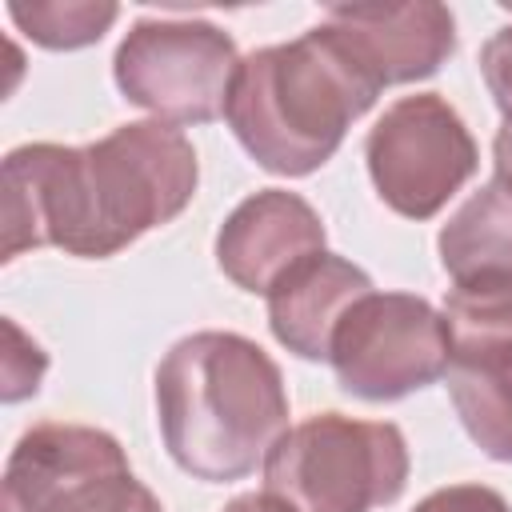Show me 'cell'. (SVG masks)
<instances>
[{
    "label": "cell",
    "instance_id": "cell-15",
    "mask_svg": "<svg viewBox=\"0 0 512 512\" xmlns=\"http://www.w3.org/2000/svg\"><path fill=\"white\" fill-rule=\"evenodd\" d=\"M12 24L48 52H76L96 44L120 16L112 0H12Z\"/></svg>",
    "mask_w": 512,
    "mask_h": 512
},
{
    "label": "cell",
    "instance_id": "cell-8",
    "mask_svg": "<svg viewBox=\"0 0 512 512\" xmlns=\"http://www.w3.org/2000/svg\"><path fill=\"white\" fill-rule=\"evenodd\" d=\"M144 496L120 440L88 424L28 428L0 480V512H128Z\"/></svg>",
    "mask_w": 512,
    "mask_h": 512
},
{
    "label": "cell",
    "instance_id": "cell-20",
    "mask_svg": "<svg viewBox=\"0 0 512 512\" xmlns=\"http://www.w3.org/2000/svg\"><path fill=\"white\" fill-rule=\"evenodd\" d=\"M224 512H292V508H288L284 500L268 496V492H244V496L228 500V504H224Z\"/></svg>",
    "mask_w": 512,
    "mask_h": 512
},
{
    "label": "cell",
    "instance_id": "cell-17",
    "mask_svg": "<svg viewBox=\"0 0 512 512\" xmlns=\"http://www.w3.org/2000/svg\"><path fill=\"white\" fill-rule=\"evenodd\" d=\"M480 76L488 84L492 104L504 112V120H512V24L484 40V48H480Z\"/></svg>",
    "mask_w": 512,
    "mask_h": 512
},
{
    "label": "cell",
    "instance_id": "cell-18",
    "mask_svg": "<svg viewBox=\"0 0 512 512\" xmlns=\"http://www.w3.org/2000/svg\"><path fill=\"white\" fill-rule=\"evenodd\" d=\"M412 512H512V508L488 484H448L428 492Z\"/></svg>",
    "mask_w": 512,
    "mask_h": 512
},
{
    "label": "cell",
    "instance_id": "cell-1",
    "mask_svg": "<svg viewBox=\"0 0 512 512\" xmlns=\"http://www.w3.org/2000/svg\"><path fill=\"white\" fill-rule=\"evenodd\" d=\"M200 184L192 140L160 120H132L96 144H20L4 156V260L60 248L108 260L176 220Z\"/></svg>",
    "mask_w": 512,
    "mask_h": 512
},
{
    "label": "cell",
    "instance_id": "cell-19",
    "mask_svg": "<svg viewBox=\"0 0 512 512\" xmlns=\"http://www.w3.org/2000/svg\"><path fill=\"white\" fill-rule=\"evenodd\" d=\"M492 164H496V180L512 184V120H504L492 140Z\"/></svg>",
    "mask_w": 512,
    "mask_h": 512
},
{
    "label": "cell",
    "instance_id": "cell-10",
    "mask_svg": "<svg viewBox=\"0 0 512 512\" xmlns=\"http://www.w3.org/2000/svg\"><path fill=\"white\" fill-rule=\"evenodd\" d=\"M380 88L428 80L456 52V16L436 0L340 4L324 12Z\"/></svg>",
    "mask_w": 512,
    "mask_h": 512
},
{
    "label": "cell",
    "instance_id": "cell-7",
    "mask_svg": "<svg viewBox=\"0 0 512 512\" xmlns=\"http://www.w3.org/2000/svg\"><path fill=\"white\" fill-rule=\"evenodd\" d=\"M328 364L336 384L368 404L404 400L452 368L444 316L412 292H368L340 320Z\"/></svg>",
    "mask_w": 512,
    "mask_h": 512
},
{
    "label": "cell",
    "instance_id": "cell-3",
    "mask_svg": "<svg viewBox=\"0 0 512 512\" xmlns=\"http://www.w3.org/2000/svg\"><path fill=\"white\" fill-rule=\"evenodd\" d=\"M380 92L336 24L320 20L240 60L224 120L264 172L292 180L324 168Z\"/></svg>",
    "mask_w": 512,
    "mask_h": 512
},
{
    "label": "cell",
    "instance_id": "cell-2",
    "mask_svg": "<svg viewBox=\"0 0 512 512\" xmlns=\"http://www.w3.org/2000/svg\"><path fill=\"white\" fill-rule=\"evenodd\" d=\"M156 424L180 472L244 480L288 432L280 364L240 332H192L156 364Z\"/></svg>",
    "mask_w": 512,
    "mask_h": 512
},
{
    "label": "cell",
    "instance_id": "cell-5",
    "mask_svg": "<svg viewBox=\"0 0 512 512\" xmlns=\"http://www.w3.org/2000/svg\"><path fill=\"white\" fill-rule=\"evenodd\" d=\"M236 68V40L208 20L144 16L124 32L112 56L120 96L172 128L220 120Z\"/></svg>",
    "mask_w": 512,
    "mask_h": 512
},
{
    "label": "cell",
    "instance_id": "cell-11",
    "mask_svg": "<svg viewBox=\"0 0 512 512\" xmlns=\"http://www.w3.org/2000/svg\"><path fill=\"white\" fill-rule=\"evenodd\" d=\"M372 292V276L336 252H316L268 292V328L300 360H328L348 308Z\"/></svg>",
    "mask_w": 512,
    "mask_h": 512
},
{
    "label": "cell",
    "instance_id": "cell-21",
    "mask_svg": "<svg viewBox=\"0 0 512 512\" xmlns=\"http://www.w3.org/2000/svg\"><path fill=\"white\" fill-rule=\"evenodd\" d=\"M128 512H164V508H160V500H156V496L148 492V496H144V500H136V504H132Z\"/></svg>",
    "mask_w": 512,
    "mask_h": 512
},
{
    "label": "cell",
    "instance_id": "cell-14",
    "mask_svg": "<svg viewBox=\"0 0 512 512\" xmlns=\"http://www.w3.org/2000/svg\"><path fill=\"white\" fill-rule=\"evenodd\" d=\"M452 408L472 444L500 464H512V364L508 368H448Z\"/></svg>",
    "mask_w": 512,
    "mask_h": 512
},
{
    "label": "cell",
    "instance_id": "cell-12",
    "mask_svg": "<svg viewBox=\"0 0 512 512\" xmlns=\"http://www.w3.org/2000/svg\"><path fill=\"white\" fill-rule=\"evenodd\" d=\"M440 316L456 368L512 364V272L452 280Z\"/></svg>",
    "mask_w": 512,
    "mask_h": 512
},
{
    "label": "cell",
    "instance_id": "cell-13",
    "mask_svg": "<svg viewBox=\"0 0 512 512\" xmlns=\"http://www.w3.org/2000/svg\"><path fill=\"white\" fill-rule=\"evenodd\" d=\"M436 252L452 280L512 272V184H480L440 228Z\"/></svg>",
    "mask_w": 512,
    "mask_h": 512
},
{
    "label": "cell",
    "instance_id": "cell-9",
    "mask_svg": "<svg viewBox=\"0 0 512 512\" xmlns=\"http://www.w3.org/2000/svg\"><path fill=\"white\" fill-rule=\"evenodd\" d=\"M316 252H324V220L300 192L288 188H260L244 196L216 232L220 272L252 296H268Z\"/></svg>",
    "mask_w": 512,
    "mask_h": 512
},
{
    "label": "cell",
    "instance_id": "cell-4",
    "mask_svg": "<svg viewBox=\"0 0 512 512\" xmlns=\"http://www.w3.org/2000/svg\"><path fill=\"white\" fill-rule=\"evenodd\" d=\"M264 492L292 512H376L408 488V440L388 420L320 412L292 424L264 456Z\"/></svg>",
    "mask_w": 512,
    "mask_h": 512
},
{
    "label": "cell",
    "instance_id": "cell-6",
    "mask_svg": "<svg viewBox=\"0 0 512 512\" xmlns=\"http://www.w3.org/2000/svg\"><path fill=\"white\" fill-rule=\"evenodd\" d=\"M376 196L408 220H432L480 168V148L440 92L400 96L364 136Z\"/></svg>",
    "mask_w": 512,
    "mask_h": 512
},
{
    "label": "cell",
    "instance_id": "cell-16",
    "mask_svg": "<svg viewBox=\"0 0 512 512\" xmlns=\"http://www.w3.org/2000/svg\"><path fill=\"white\" fill-rule=\"evenodd\" d=\"M4 332H8V352H4V404H16L24 396H36L40 376L48 368V352L36 340H28L16 320H4Z\"/></svg>",
    "mask_w": 512,
    "mask_h": 512
}]
</instances>
